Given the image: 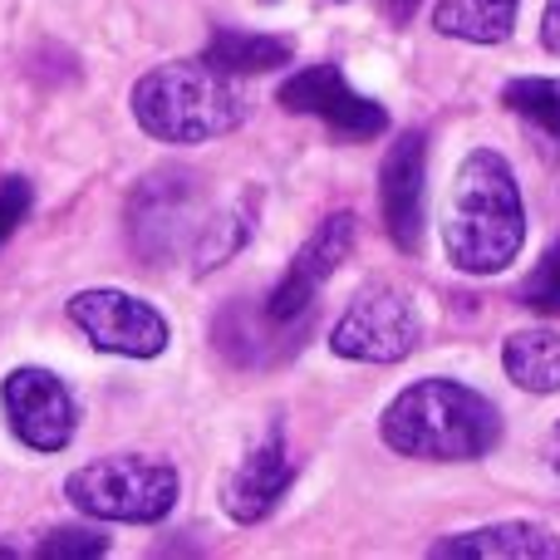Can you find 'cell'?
Returning a JSON list of instances; mask_svg holds the SVG:
<instances>
[{"instance_id":"cell-1","label":"cell","mask_w":560,"mask_h":560,"mask_svg":"<svg viewBox=\"0 0 560 560\" xmlns=\"http://www.w3.org/2000/svg\"><path fill=\"white\" fill-rule=\"evenodd\" d=\"M526 242V207L516 173L502 153L477 148L457 167L453 197L443 217V246L447 261L467 276H492L522 256Z\"/></svg>"},{"instance_id":"cell-2","label":"cell","mask_w":560,"mask_h":560,"mask_svg":"<svg viewBox=\"0 0 560 560\" xmlns=\"http://www.w3.org/2000/svg\"><path fill=\"white\" fill-rule=\"evenodd\" d=\"M378 433L404 457L477 463L502 443V413L492 398H482L457 378H418L384 408Z\"/></svg>"},{"instance_id":"cell-3","label":"cell","mask_w":560,"mask_h":560,"mask_svg":"<svg viewBox=\"0 0 560 560\" xmlns=\"http://www.w3.org/2000/svg\"><path fill=\"white\" fill-rule=\"evenodd\" d=\"M252 98L232 74H217L202 59L158 65L133 84V118L158 143H212L246 124Z\"/></svg>"},{"instance_id":"cell-4","label":"cell","mask_w":560,"mask_h":560,"mask_svg":"<svg viewBox=\"0 0 560 560\" xmlns=\"http://www.w3.org/2000/svg\"><path fill=\"white\" fill-rule=\"evenodd\" d=\"M177 472L153 457H98L65 482V497L98 522H163L177 506Z\"/></svg>"},{"instance_id":"cell-5","label":"cell","mask_w":560,"mask_h":560,"mask_svg":"<svg viewBox=\"0 0 560 560\" xmlns=\"http://www.w3.org/2000/svg\"><path fill=\"white\" fill-rule=\"evenodd\" d=\"M207 222L202 177L187 167H158L128 197V242L148 266H167L192 252L197 232Z\"/></svg>"},{"instance_id":"cell-6","label":"cell","mask_w":560,"mask_h":560,"mask_svg":"<svg viewBox=\"0 0 560 560\" xmlns=\"http://www.w3.org/2000/svg\"><path fill=\"white\" fill-rule=\"evenodd\" d=\"M418 335L423 329H418V315L404 290L374 285L359 290L354 305L339 315V325L329 329V349L354 364H398L418 349Z\"/></svg>"},{"instance_id":"cell-7","label":"cell","mask_w":560,"mask_h":560,"mask_svg":"<svg viewBox=\"0 0 560 560\" xmlns=\"http://www.w3.org/2000/svg\"><path fill=\"white\" fill-rule=\"evenodd\" d=\"M280 104L290 114H310L345 143H369L388 128V114L378 98H364L359 89H349V79L335 65H310L295 79L280 84Z\"/></svg>"},{"instance_id":"cell-8","label":"cell","mask_w":560,"mask_h":560,"mask_svg":"<svg viewBox=\"0 0 560 560\" xmlns=\"http://www.w3.org/2000/svg\"><path fill=\"white\" fill-rule=\"evenodd\" d=\"M69 319L89 335V345L108 354L153 359L167 349V319L148 300L124 295V290H79L69 300Z\"/></svg>"},{"instance_id":"cell-9","label":"cell","mask_w":560,"mask_h":560,"mask_svg":"<svg viewBox=\"0 0 560 560\" xmlns=\"http://www.w3.org/2000/svg\"><path fill=\"white\" fill-rule=\"evenodd\" d=\"M0 404H5L10 433L25 447H35V453H59V447H69V438H74V428H79L74 394H69L49 369H15V374L0 384Z\"/></svg>"},{"instance_id":"cell-10","label":"cell","mask_w":560,"mask_h":560,"mask_svg":"<svg viewBox=\"0 0 560 560\" xmlns=\"http://www.w3.org/2000/svg\"><path fill=\"white\" fill-rule=\"evenodd\" d=\"M310 319H271L266 305H252V300H226V310L212 319V345L232 359L236 369H276L285 359H295L305 349Z\"/></svg>"},{"instance_id":"cell-11","label":"cell","mask_w":560,"mask_h":560,"mask_svg":"<svg viewBox=\"0 0 560 560\" xmlns=\"http://www.w3.org/2000/svg\"><path fill=\"white\" fill-rule=\"evenodd\" d=\"M354 252V212H335L319 222V232L295 252V261L285 266V276L276 280V290L266 295V315L271 319H300L315 315V295L339 266Z\"/></svg>"},{"instance_id":"cell-12","label":"cell","mask_w":560,"mask_h":560,"mask_svg":"<svg viewBox=\"0 0 560 560\" xmlns=\"http://www.w3.org/2000/svg\"><path fill=\"white\" fill-rule=\"evenodd\" d=\"M423 187H428V138L404 133L384 158L378 177V202H384V226L398 252L423 246Z\"/></svg>"},{"instance_id":"cell-13","label":"cell","mask_w":560,"mask_h":560,"mask_svg":"<svg viewBox=\"0 0 560 560\" xmlns=\"http://www.w3.org/2000/svg\"><path fill=\"white\" fill-rule=\"evenodd\" d=\"M295 472H300V467H295V457H290V447H285V433L271 428V433H266V443H256L252 453L242 457V467L226 477V492H222L226 516H232V522H242V526L266 522V516L280 506V497L290 492Z\"/></svg>"},{"instance_id":"cell-14","label":"cell","mask_w":560,"mask_h":560,"mask_svg":"<svg viewBox=\"0 0 560 560\" xmlns=\"http://www.w3.org/2000/svg\"><path fill=\"white\" fill-rule=\"evenodd\" d=\"M438 560H492V556H516V560H556L560 541L551 526L536 522H502V526H482V532H463L447 536L433 546Z\"/></svg>"},{"instance_id":"cell-15","label":"cell","mask_w":560,"mask_h":560,"mask_svg":"<svg viewBox=\"0 0 560 560\" xmlns=\"http://www.w3.org/2000/svg\"><path fill=\"white\" fill-rule=\"evenodd\" d=\"M290 55H295V45L280 35H252V30L236 25H217L202 49V65L236 79V74H271V69L290 65Z\"/></svg>"},{"instance_id":"cell-16","label":"cell","mask_w":560,"mask_h":560,"mask_svg":"<svg viewBox=\"0 0 560 560\" xmlns=\"http://www.w3.org/2000/svg\"><path fill=\"white\" fill-rule=\"evenodd\" d=\"M502 364L516 388L560 394V335L556 329H516L502 349Z\"/></svg>"},{"instance_id":"cell-17","label":"cell","mask_w":560,"mask_h":560,"mask_svg":"<svg viewBox=\"0 0 560 560\" xmlns=\"http://www.w3.org/2000/svg\"><path fill=\"white\" fill-rule=\"evenodd\" d=\"M433 25L467 45H502L516 25V0H438Z\"/></svg>"},{"instance_id":"cell-18","label":"cell","mask_w":560,"mask_h":560,"mask_svg":"<svg viewBox=\"0 0 560 560\" xmlns=\"http://www.w3.org/2000/svg\"><path fill=\"white\" fill-rule=\"evenodd\" d=\"M256 197L246 192V197H236L226 212H207V222H202V232H197V242H192V261H197V276H207L212 266H222L226 256H236L246 246V236L256 232Z\"/></svg>"},{"instance_id":"cell-19","label":"cell","mask_w":560,"mask_h":560,"mask_svg":"<svg viewBox=\"0 0 560 560\" xmlns=\"http://www.w3.org/2000/svg\"><path fill=\"white\" fill-rule=\"evenodd\" d=\"M502 98H506V108H512V114L532 118L536 128H546L551 138H560V79H541V74L512 79Z\"/></svg>"},{"instance_id":"cell-20","label":"cell","mask_w":560,"mask_h":560,"mask_svg":"<svg viewBox=\"0 0 560 560\" xmlns=\"http://www.w3.org/2000/svg\"><path fill=\"white\" fill-rule=\"evenodd\" d=\"M522 305L541 310V315H560V236L546 246V256L536 261V271L522 280Z\"/></svg>"},{"instance_id":"cell-21","label":"cell","mask_w":560,"mask_h":560,"mask_svg":"<svg viewBox=\"0 0 560 560\" xmlns=\"http://www.w3.org/2000/svg\"><path fill=\"white\" fill-rule=\"evenodd\" d=\"M108 551V536L98 532H79V526H65V532H49L39 541V556L45 560H94Z\"/></svg>"},{"instance_id":"cell-22","label":"cell","mask_w":560,"mask_h":560,"mask_svg":"<svg viewBox=\"0 0 560 560\" xmlns=\"http://www.w3.org/2000/svg\"><path fill=\"white\" fill-rule=\"evenodd\" d=\"M30 202H35V192H30L25 177H5L0 183V246L20 232V222L30 217Z\"/></svg>"},{"instance_id":"cell-23","label":"cell","mask_w":560,"mask_h":560,"mask_svg":"<svg viewBox=\"0 0 560 560\" xmlns=\"http://www.w3.org/2000/svg\"><path fill=\"white\" fill-rule=\"evenodd\" d=\"M541 39H546V49H551V55H560V0H551V5H546Z\"/></svg>"},{"instance_id":"cell-24","label":"cell","mask_w":560,"mask_h":560,"mask_svg":"<svg viewBox=\"0 0 560 560\" xmlns=\"http://www.w3.org/2000/svg\"><path fill=\"white\" fill-rule=\"evenodd\" d=\"M418 5H423V0H384V15L394 20V25H408Z\"/></svg>"},{"instance_id":"cell-25","label":"cell","mask_w":560,"mask_h":560,"mask_svg":"<svg viewBox=\"0 0 560 560\" xmlns=\"http://www.w3.org/2000/svg\"><path fill=\"white\" fill-rule=\"evenodd\" d=\"M551 467L560 472V423H556V433H551Z\"/></svg>"},{"instance_id":"cell-26","label":"cell","mask_w":560,"mask_h":560,"mask_svg":"<svg viewBox=\"0 0 560 560\" xmlns=\"http://www.w3.org/2000/svg\"><path fill=\"white\" fill-rule=\"evenodd\" d=\"M0 556H10V551H5V546H0Z\"/></svg>"}]
</instances>
